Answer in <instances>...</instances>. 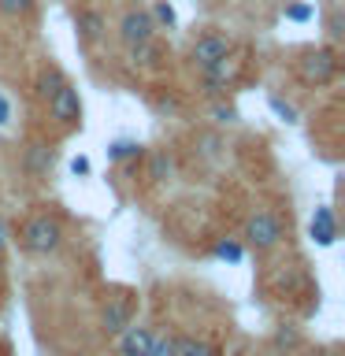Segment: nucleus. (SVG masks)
I'll list each match as a JSON object with an SVG mask.
<instances>
[{
  "instance_id": "obj_2",
  "label": "nucleus",
  "mask_w": 345,
  "mask_h": 356,
  "mask_svg": "<svg viewBox=\"0 0 345 356\" xmlns=\"http://www.w3.org/2000/svg\"><path fill=\"white\" fill-rule=\"evenodd\" d=\"M156 22H152V11L145 8H130L127 15L119 22V41L127 44V52L134 56V63L145 60V56L152 52V38H156Z\"/></svg>"
},
{
  "instance_id": "obj_21",
  "label": "nucleus",
  "mask_w": 345,
  "mask_h": 356,
  "mask_svg": "<svg viewBox=\"0 0 345 356\" xmlns=\"http://www.w3.org/2000/svg\"><path fill=\"white\" fill-rule=\"evenodd\" d=\"M149 356H171V338H156V334H152Z\"/></svg>"
},
{
  "instance_id": "obj_18",
  "label": "nucleus",
  "mask_w": 345,
  "mask_h": 356,
  "mask_svg": "<svg viewBox=\"0 0 345 356\" xmlns=\"http://www.w3.org/2000/svg\"><path fill=\"white\" fill-rule=\"evenodd\" d=\"M267 104H271V111H275L278 119H286V122H297V108H294V104H286L282 97H271Z\"/></svg>"
},
{
  "instance_id": "obj_25",
  "label": "nucleus",
  "mask_w": 345,
  "mask_h": 356,
  "mask_svg": "<svg viewBox=\"0 0 345 356\" xmlns=\"http://www.w3.org/2000/svg\"><path fill=\"white\" fill-rule=\"evenodd\" d=\"M71 171H74V175H89V160H86V156H74V160H71Z\"/></svg>"
},
{
  "instance_id": "obj_19",
  "label": "nucleus",
  "mask_w": 345,
  "mask_h": 356,
  "mask_svg": "<svg viewBox=\"0 0 345 356\" xmlns=\"http://www.w3.org/2000/svg\"><path fill=\"white\" fill-rule=\"evenodd\" d=\"M327 33H330V41H342V33H345V19H342V11H334V15L327 19Z\"/></svg>"
},
{
  "instance_id": "obj_3",
  "label": "nucleus",
  "mask_w": 345,
  "mask_h": 356,
  "mask_svg": "<svg viewBox=\"0 0 345 356\" xmlns=\"http://www.w3.org/2000/svg\"><path fill=\"white\" fill-rule=\"evenodd\" d=\"M297 74H300V82H308V86H330L334 82V74H338V52L334 49H308V52H300V60H297Z\"/></svg>"
},
{
  "instance_id": "obj_5",
  "label": "nucleus",
  "mask_w": 345,
  "mask_h": 356,
  "mask_svg": "<svg viewBox=\"0 0 345 356\" xmlns=\"http://www.w3.org/2000/svg\"><path fill=\"white\" fill-rule=\"evenodd\" d=\"M245 241H249L256 252L275 249V245L282 241V222H278L275 211H256V216H249V222H245Z\"/></svg>"
},
{
  "instance_id": "obj_20",
  "label": "nucleus",
  "mask_w": 345,
  "mask_h": 356,
  "mask_svg": "<svg viewBox=\"0 0 345 356\" xmlns=\"http://www.w3.org/2000/svg\"><path fill=\"white\" fill-rule=\"evenodd\" d=\"M275 345H278V349H294V345H297V330L294 327H282V330L275 334Z\"/></svg>"
},
{
  "instance_id": "obj_10",
  "label": "nucleus",
  "mask_w": 345,
  "mask_h": 356,
  "mask_svg": "<svg viewBox=\"0 0 345 356\" xmlns=\"http://www.w3.org/2000/svg\"><path fill=\"white\" fill-rule=\"evenodd\" d=\"M78 33H82L86 44L100 41V33H104V15L93 11V8H82V11H78Z\"/></svg>"
},
{
  "instance_id": "obj_7",
  "label": "nucleus",
  "mask_w": 345,
  "mask_h": 356,
  "mask_svg": "<svg viewBox=\"0 0 345 356\" xmlns=\"http://www.w3.org/2000/svg\"><path fill=\"white\" fill-rule=\"evenodd\" d=\"M149 345H152V330L138 327L134 319L119 330V356H149Z\"/></svg>"
},
{
  "instance_id": "obj_15",
  "label": "nucleus",
  "mask_w": 345,
  "mask_h": 356,
  "mask_svg": "<svg viewBox=\"0 0 345 356\" xmlns=\"http://www.w3.org/2000/svg\"><path fill=\"white\" fill-rule=\"evenodd\" d=\"M30 11H33V0H0V15H8V19H22Z\"/></svg>"
},
{
  "instance_id": "obj_22",
  "label": "nucleus",
  "mask_w": 345,
  "mask_h": 356,
  "mask_svg": "<svg viewBox=\"0 0 345 356\" xmlns=\"http://www.w3.org/2000/svg\"><path fill=\"white\" fill-rule=\"evenodd\" d=\"M286 15L294 19V22H305V19L312 15V8H305V4H289V8H286Z\"/></svg>"
},
{
  "instance_id": "obj_9",
  "label": "nucleus",
  "mask_w": 345,
  "mask_h": 356,
  "mask_svg": "<svg viewBox=\"0 0 345 356\" xmlns=\"http://www.w3.org/2000/svg\"><path fill=\"white\" fill-rule=\"evenodd\" d=\"M312 241L316 245H334L338 241V219H334L330 208H316V216H312Z\"/></svg>"
},
{
  "instance_id": "obj_1",
  "label": "nucleus",
  "mask_w": 345,
  "mask_h": 356,
  "mask_svg": "<svg viewBox=\"0 0 345 356\" xmlns=\"http://www.w3.org/2000/svg\"><path fill=\"white\" fill-rule=\"evenodd\" d=\"M19 245H22V252H30V256H52L63 245L60 219L49 216V211L30 216L26 222H22V230H19Z\"/></svg>"
},
{
  "instance_id": "obj_4",
  "label": "nucleus",
  "mask_w": 345,
  "mask_h": 356,
  "mask_svg": "<svg viewBox=\"0 0 345 356\" xmlns=\"http://www.w3.org/2000/svg\"><path fill=\"white\" fill-rule=\"evenodd\" d=\"M234 52V41L227 38V33H200V38L189 44V63L197 67V71H208V67H216L219 60H227V56Z\"/></svg>"
},
{
  "instance_id": "obj_12",
  "label": "nucleus",
  "mask_w": 345,
  "mask_h": 356,
  "mask_svg": "<svg viewBox=\"0 0 345 356\" xmlns=\"http://www.w3.org/2000/svg\"><path fill=\"white\" fill-rule=\"evenodd\" d=\"M171 356H219V349L200 338H171Z\"/></svg>"
},
{
  "instance_id": "obj_23",
  "label": "nucleus",
  "mask_w": 345,
  "mask_h": 356,
  "mask_svg": "<svg viewBox=\"0 0 345 356\" xmlns=\"http://www.w3.org/2000/svg\"><path fill=\"white\" fill-rule=\"evenodd\" d=\"M216 119H219V122H234V119H238V111L227 108V104H216Z\"/></svg>"
},
{
  "instance_id": "obj_17",
  "label": "nucleus",
  "mask_w": 345,
  "mask_h": 356,
  "mask_svg": "<svg viewBox=\"0 0 345 356\" xmlns=\"http://www.w3.org/2000/svg\"><path fill=\"white\" fill-rule=\"evenodd\" d=\"M152 22H156V26H167V30H171L175 26V8L171 4H167V0H156V8H152Z\"/></svg>"
},
{
  "instance_id": "obj_6",
  "label": "nucleus",
  "mask_w": 345,
  "mask_h": 356,
  "mask_svg": "<svg viewBox=\"0 0 345 356\" xmlns=\"http://www.w3.org/2000/svg\"><path fill=\"white\" fill-rule=\"evenodd\" d=\"M45 104H49V115L56 119V127L71 130V127L82 122V97H78V89L71 82H63L49 100H45Z\"/></svg>"
},
{
  "instance_id": "obj_13",
  "label": "nucleus",
  "mask_w": 345,
  "mask_h": 356,
  "mask_svg": "<svg viewBox=\"0 0 345 356\" xmlns=\"http://www.w3.org/2000/svg\"><path fill=\"white\" fill-rule=\"evenodd\" d=\"M141 156H145V149H141L138 141H111V145H108V160H111V163H127V160L138 163Z\"/></svg>"
},
{
  "instance_id": "obj_24",
  "label": "nucleus",
  "mask_w": 345,
  "mask_h": 356,
  "mask_svg": "<svg viewBox=\"0 0 345 356\" xmlns=\"http://www.w3.org/2000/svg\"><path fill=\"white\" fill-rule=\"evenodd\" d=\"M11 122V104H8V97L0 93V127H8Z\"/></svg>"
},
{
  "instance_id": "obj_26",
  "label": "nucleus",
  "mask_w": 345,
  "mask_h": 356,
  "mask_svg": "<svg viewBox=\"0 0 345 356\" xmlns=\"http://www.w3.org/2000/svg\"><path fill=\"white\" fill-rule=\"evenodd\" d=\"M8 249V227H4V219H0V252Z\"/></svg>"
},
{
  "instance_id": "obj_11",
  "label": "nucleus",
  "mask_w": 345,
  "mask_h": 356,
  "mask_svg": "<svg viewBox=\"0 0 345 356\" xmlns=\"http://www.w3.org/2000/svg\"><path fill=\"white\" fill-rule=\"evenodd\" d=\"M67 82V74L60 71V67L56 63H49V67H41V74H38V82H33V93H38L41 100H49L56 89H60Z\"/></svg>"
},
{
  "instance_id": "obj_8",
  "label": "nucleus",
  "mask_w": 345,
  "mask_h": 356,
  "mask_svg": "<svg viewBox=\"0 0 345 356\" xmlns=\"http://www.w3.org/2000/svg\"><path fill=\"white\" fill-rule=\"evenodd\" d=\"M130 319H134V305H130V297H108L104 312H100V323H104V330L119 334Z\"/></svg>"
},
{
  "instance_id": "obj_16",
  "label": "nucleus",
  "mask_w": 345,
  "mask_h": 356,
  "mask_svg": "<svg viewBox=\"0 0 345 356\" xmlns=\"http://www.w3.org/2000/svg\"><path fill=\"white\" fill-rule=\"evenodd\" d=\"M167 175H171V156H167V152H156L152 163H149V178H152V182H163Z\"/></svg>"
},
{
  "instance_id": "obj_14",
  "label": "nucleus",
  "mask_w": 345,
  "mask_h": 356,
  "mask_svg": "<svg viewBox=\"0 0 345 356\" xmlns=\"http://www.w3.org/2000/svg\"><path fill=\"white\" fill-rule=\"evenodd\" d=\"M219 256V260H227V264H241V256H245V249H241V241H234V238H227V241H216V249H211Z\"/></svg>"
}]
</instances>
